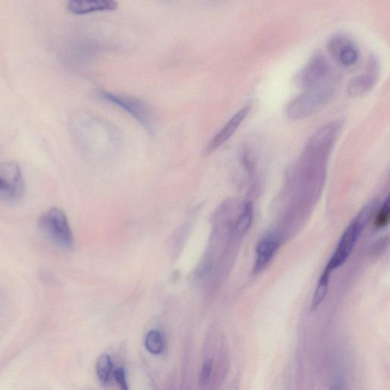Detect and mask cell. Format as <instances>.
<instances>
[{
  "instance_id": "obj_1",
  "label": "cell",
  "mask_w": 390,
  "mask_h": 390,
  "mask_svg": "<svg viewBox=\"0 0 390 390\" xmlns=\"http://www.w3.org/2000/svg\"><path fill=\"white\" fill-rule=\"evenodd\" d=\"M379 201L374 198L366 204L357 213L353 220L342 234L338 243L335 252L333 253L330 259L327 267L333 272L346 263L355 248L358 238L361 236L362 231L368 225L373 215L377 209Z\"/></svg>"
},
{
  "instance_id": "obj_2",
  "label": "cell",
  "mask_w": 390,
  "mask_h": 390,
  "mask_svg": "<svg viewBox=\"0 0 390 390\" xmlns=\"http://www.w3.org/2000/svg\"><path fill=\"white\" fill-rule=\"evenodd\" d=\"M334 87L329 82L304 90L286 106L285 113L291 120H302L313 115L332 99Z\"/></svg>"
},
{
  "instance_id": "obj_3",
  "label": "cell",
  "mask_w": 390,
  "mask_h": 390,
  "mask_svg": "<svg viewBox=\"0 0 390 390\" xmlns=\"http://www.w3.org/2000/svg\"><path fill=\"white\" fill-rule=\"evenodd\" d=\"M38 227L43 236L58 247L67 250L74 248V234L63 210L58 208L47 210L38 218Z\"/></svg>"
},
{
  "instance_id": "obj_4",
  "label": "cell",
  "mask_w": 390,
  "mask_h": 390,
  "mask_svg": "<svg viewBox=\"0 0 390 390\" xmlns=\"http://www.w3.org/2000/svg\"><path fill=\"white\" fill-rule=\"evenodd\" d=\"M25 194V180L19 165L0 161V200L18 203Z\"/></svg>"
},
{
  "instance_id": "obj_5",
  "label": "cell",
  "mask_w": 390,
  "mask_h": 390,
  "mask_svg": "<svg viewBox=\"0 0 390 390\" xmlns=\"http://www.w3.org/2000/svg\"><path fill=\"white\" fill-rule=\"evenodd\" d=\"M98 95L101 99L113 103L127 111L143 126H145L147 130L153 131L154 123L153 111L145 101L104 90H99Z\"/></svg>"
},
{
  "instance_id": "obj_6",
  "label": "cell",
  "mask_w": 390,
  "mask_h": 390,
  "mask_svg": "<svg viewBox=\"0 0 390 390\" xmlns=\"http://www.w3.org/2000/svg\"><path fill=\"white\" fill-rule=\"evenodd\" d=\"M330 66L322 55H316L295 77V84L302 90L314 88L328 82Z\"/></svg>"
},
{
  "instance_id": "obj_7",
  "label": "cell",
  "mask_w": 390,
  "mask_h": 390,
  "mask_svg": "<svg viewBox=\"0 0 390 390\" xmlns=\"http://www.w3.org/2000/svg\"><path fill=\"white\" fill-rule=\"evenodd\" d=\"M250 106H245L229 119L222 129L209 143L204 151V155L209 156L213 154L222 145H225L236 133L238 127L245 121L250 114Z\"/></svg>"
},
{
  "instance_id": "obj_8",
  "label": "cell",
  "mask_w": 390,
  "mask_h": 390,
  "mask_svg": "<svg viewBox=\"0 0 390 390\" xmlns=\"http://www.w3.org/2000/svg\"><path fill=\"white\" fill-rule=\"evenodd\" d=\"M328 50L332 57L345 67L355 65L359 58V52L354 43L342 35H336L330 40Z\"/></svg>"
},
{
  "instance_id": "obj_9",
  "label": "cell",
  "mask_w": 390,
  "mask_h": 390,
  "mask_svg": "<svg viewBox=\"0 0 390 390\" xmlns=\"http://www.w3.org/2000/svg\"><path fill=\"white\" fill-rule=\"evenodd\" d=\"M378 79V67L375 61L371 60L367 71L357 76L349 82L347 93L352 98L361 97L367 94L377 83Z\"/></svg>"
},
{
  "instance_id": "obj_10",
  "label": "cell",
  "mask_w": 390,
  "mask_h": 390,
  "mask_svg": "<svg viewBox=\"0 0 390 390\" xmlns=\"http://www.w3.org/2000/svg\"><path fill=\"white\" fill-rule=\"evenodd\" d=\"M282 238L277 234H269L258 243L257 246V258L254 265V273H259L263 270L279 249Z\"/></svg>"
},
{
  "instance_id": "obj_11",
  "label": "cell",
  "mask_w": 390,
  "mask_h": 390,
  "mask_svg": "<svg viewBox=\"0 0 390 390\" xmlns=\"http://www.w3.org/2000/svg\"><path fill=\"white\" fill-rule=\"evenodd\" d=\"M67 10L78 15L98 12L115 11L118 8L116 0H68Z\"/></svg>"
},
{
  "instance_id": "obj_12",
  "label": "cell",
  "mask_w": 390,
  "mask_h": 390,
  "mask_svg": "<svg viewBox=\"0 0 390 390\" xmlns=\"http://www.w3.org/2000/svg\"><path fill=\"white\" fill-rule=\"evenodd\" d=\"M332 273V270L327 267L325 268L319 282H318L311 304H310V310H312V311H314V310L320 306L326 295H327Z\"/></svg>"
},
{
  "instance_id": "obj_13",
  "label": "cell",
  "mask_w": 390,
  "mask_h": 390,
  "mask_svg": "<svg viewBox=\"0 0 390 390\" xmlns=\"http://www.w3.org/2000/svg\"><path fill=\"white\" fill-rule=\"evenodd\" d=\"M254 218V206L252 202L245 204L240 216H238L235 226L234 232L238 236H242L250 229Z\"/></svg>"
},
{
  "instance_id": "obj_14",
  "label": "cell",
  "mask_w": 390,
  "mask_h": 390,
  "mask_svg": "<svg viewBox=\"0 0 390 390\" xmlns=\"http://www.w3.org/2000/svg\"><path fill=\"white\" fill-rule=\"evenodd\" d=\"M145 346L151 354H161L164 349V340L161 333L155 330L150 331L145 339Z\"/></svg>"
},
{
  "instance_id": "obj_15",
  "label": "cell",
  "mask_w": 390,
  "mask_h": 390,
  "mask_svg": "<svg viewBox=\"0 0 390 390\" xmlns=\"http://www.w3.org/2000/svg\"><path fill=\"white\" fill-rule=\"evenodd\" d=\"M113 369V363L111 357L108 355L100 356L97 363V375L102 383H107Z\"/></svg>"
},
{
  "instance_id": "obj_16",
  "label": "cell",
  "mask_w": 390,
  "mask_h": 390,
  "mask_svg": "<svg viewBox=\"0 0 390 390\" xmlns=\"http://www.w3.org/2000/svg\"><path fill=\"white\" fill-rule=\"evenodd\" d=\"M390 219V201L387 197L374 218V227L377 229H384L388 226Z\"/></svg>"
},
{
  "instance_id": "obj_17",
  "label": "cell",
  "mask_w": 390,
  "mask_h": 390,
  "mask_svg": "<svg viewBox=\"0 0 390 390\" xmlns=\"http://www.w3.org/2000/svg\"><path fill=\"white\" fill-rule=\"evenodd\" d=\"M212 369L213 364L211 361H206L201 371L200 378H199V384H200L201 386H205L208 384L211 375Z\"/></svg>"
},
{
  "instance_id": "obj_18",
  "label": "cell",
  "mask_w": 390,
  "mask_h": 390,
  "mask_svg": "<svg viewBox=\"0 0 390 390\" xmlns=\"http://www.w3.org/2000/svg\"><path fill=\"white\" fill-rule=\"evenodd\" d=\"M114 375L117 384L120 386L122 389H129V387H127V384L125 371L124 368H120L116 369L114 372Z\"/></svg>"
}]
</instances>
